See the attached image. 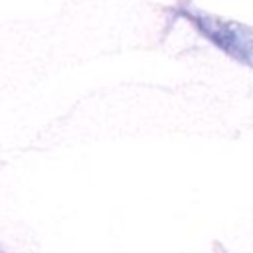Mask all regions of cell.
<instances>
[{"label":"cell","mask_w":253,"mask_h":253,"mask_svg":"<svg viewBox=\"0 0 253 253\" xmlns=\"http://www.w3.org/2000/svg\"><path fill=\"white\" fill-rule=\"evenodd\" d=\"M194 26L200 28L202 34H206L211 42H215L219 47H223L233 57H239L247 63H253V36H247V30L241 26H235L231 22H219L210 16H190Z\"/></svg>","instance_id":"1"}]
</instances>
